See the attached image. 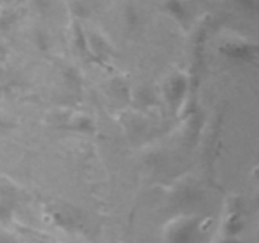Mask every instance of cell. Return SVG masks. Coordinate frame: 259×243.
<instances>
[{
  "label": "cell",
  "mask_w": 259,
  "mask_h": 243,
  "mask_svg": "<svg viewBox=\"0 0 259 243\" xmlns=\"http://www.w3.org/2000/svg\"><path fill=\"white\" fill-rule=\"evenodd\" d=\"M167 10L174 15L177 19L182 20L186 15V10H185V7L182 5V3L180 0H168L166 4Z\"/></svg>",
  "instance_id": "cell-1"
},
{
  "label": "cell",
  "mask_w": 259,
  "mask_h": 243,
  "mask_svg": "<svg viewBox=\"0 0 259 243\" xmlns=\"http://www.w3.org/2000/svg\"><path fill=\"white\" fill-rule=\"evenodd\" d=\"M184 90H185V80H182V78H177V80L172 84V91H171L172 98H174L175 100L180 99V96L182 95Z\"/></svg>",
  "instance_id": "cell-2"
},
{
  "label": "cell",
  "mask_w": 259,
  "mask_h": 243,
  "mask_svg": "<svg viewBox=\"0 0 259 243\" xmlns=\"http://www.w3.org/2000/svg\"><path fill=\"white\" fill-rule=\"evenodd\" d=\"M7 55H8L7 48H5L4 46L0 45V62H3V61H4L5 58H7Z\"/></svg>",
  "instance_id": "cell-3"
},
{
  "label": "cell",
  "mask_w": 259,
  "mask_h": 243,
  "mask_svg": "<svg viewBox=\"0 0 259 243\" xmlns=\"http://www.w3.org/2000/svg\"><path fill=\"white\" fill-rule=\"evenodd\" d=\"M0 243H14V242H12V240H10L8 237H5V235L0 234Z\"/></svg>",
  "instance_id": "cell-4"
}]
</instances>
